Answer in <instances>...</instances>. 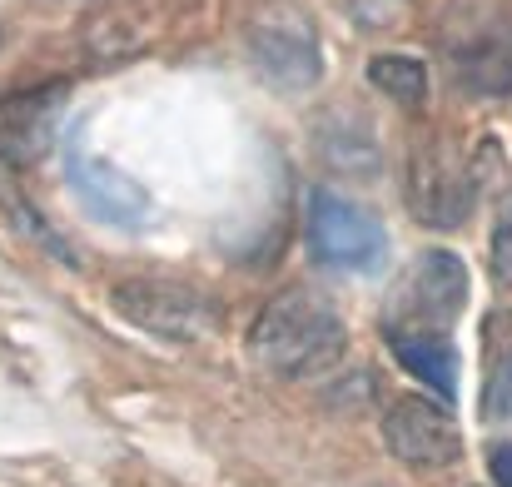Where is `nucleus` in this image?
Returning <instances> with one entry per match:
<instances>
[{"instance_id": "nucleus-1", "label": "nucleus", "mask_w": 512, "mask_h": 487, "mask_svg": "<svg viewBox=\"0 0 512 487\" xmlns=\"http://www.w3.org/2000/svg\"><path fill=\"white\" fill-rule=\"evenodd\" d=\"M249 358L269 373L284 378H309L329 363H339L348 348V328L343 314L314 289H289L274 304H264V314L249 324L244 338Z\"/></svg>"}, {"instance_id": "nucleus-2", "label": "nucleus", "mask_w": 512, "mask_h": 487, "mask_svg": "<svg viewBox=\"0 0 512 487\" xmlns=\"http://www.w3.org/2000/svg\"><path fill=\"white\" fill-rule=\"evenodd\" d=\"M309 249L339 274H373L388 259V229L334 189L309 194Z\"/></svg>"}, {"instance_id": "nucleus-3", "label": "nucleus", "mask_w": 512, "mask_h": 487, "mask_svg": "<svg viewBox=\"0 0 512 487\" xmlns=\"http://www.w3.org/2000/svg\"><path fill=\"white\" fill-rule=\"evenodd\" d=\"M468 309V264L448 249H428L413 259L403 289L383 328H418V333H453V319Z\"/></svg>"}, {"instance_id": "nucleus-4", "label": "nucleus", "mask_w": 512, "mask_h": 487, "mask_svg": "<svg viewBox=\"0 0 512 487\" xmlns=\"http://www.w3.org/2000/svg\"><path fill=\"white\" fill-rule=\"evenodd\" d=\"M478 160L458 155L453 145H423L408 164V209L418 224L458 229L478 199Z\"/></svg>"}, {"instance_id": "nucleus-5", "label": "nucleus", "mask_w": 512, "mask_h": 487, "mask_svg": "<svg viewBox=\"0 0 512 487\" xmlns=\"http://www.w3.org/2000/svg\"><path fill=\"white\" fill-rule=\"evenodd\" d=\"M110 304L125 324L160 333L170 343H194L214 328V304L199 289L174 279H120L110 289Z\"/></svg>"}, {"instance_id": "nucleus-6", "label": "nucleus", "mask_w": 512, "mask_h": 487, "mask_svg": "<svg viewBox=\"0 0 512 487\" xmlns=\"http://www.w3.org/2000/svg\"><path fill=\"white\" fill-rule=\"evenodd\" d=\"M378 428H383V448L418 473H438V468H453L463 458V433L448 418V408L433 398H413V393L393 398L383 408Z\"/></svg>"}, {"instance_id": "nucleus-7", "label": "nucleus", "mask_w": 512, "mask_h": 487, "mask_svg": "<svg viewBox=\"0 0 512 487\" xmlns=\"http://www.w3.org/2000/svg\"><path fill=\"white\" fill-rule=\"evenodd\" d=\"M249 55L284 90H309L319 80V70H324L314 30L299 15H289V10H274V15L249 25Z\"/></svg>"}, {"instance_id": "nucleus-8", "label": "nucleus", "mask_w": 512, "mask_h": 487, "mask_svg": "<svg viewBox=\"0 0 512 487\" xmlns=\"http://www.w3.org/2000/svg\"><path fill=\"white\" fill-rule=\"evenodd\" d=\"M65 179H70V189H75V199L95 214V219H105V224H120V229H140L145 219H150V194L125 174V169H115L110 160H95V155H85V150H75L70 145V155H65Z\"/></svg>"}, {"instance_id": "nucleus-9", "label": "nucleus", "mask_w": 512, "mask_h": 487, "mask_svg": "<svg viewBox=\"0 0 512 487\" xmlns=\"http://www.w3.org/2000/svg\"><path fill=\"white\" fill-rule=\"evenodd\" d=\"M65 110V85H40V90H15L0 95V160L5 164H35L60 130Z\"/></svg>"}, {"instance_id": "nucleus-10", "label": "nucleus", "mask_w": 512, "mask_h": 487, "mask_svg": "<svg viewBox=\"0 0 512 487\" xmlns=\"http://www.w3.org/2000/svg\"><path fill=\"white\" fill-rule=\"evenodd\" d=\"M393 358L403 373H413L423 388H433L438 398L458 393V348L453 333H418V328H383Z\"/></svg>"}, {"instance_id": "nucleus-11", "label": "nucleus", "mask_w": 512, "mask_h": 487, "mask_svg": "<svg viewBox=\"0 0 512 487\" xmlns=\"http://www.w3.org/2000/svg\"><path fill=\"white\" fill-rule=\"evenodd\" d=\"M458 85L478 90V95H508L512 90V35H478L468 40L458 55Z\"/></svg>"}, {"instance_id": "nucleus-12", "label": "nucleus", "mask_w": 512, "mask_h": 487, "mask_svg": "<svg viewBox=\"0 0 512 487\" xmlns=\"http://www.w3.org/2000/svg\"><path fill=\"white\" fill-rule=\"evenodd\" d=\"M368 85L378 95H388L403 110H418L428 100V70L413 55H373L368 60Z\"/></svg>"}, {"instance_id": "nucleus-13", "label": "nucleus", "mask_w": 512, "mask_h": 487, "mask_svg": "<svg viewBox=\"0 0 512 487\" xmlns=\"http://www.w3.org/2000/svg\"><path fill=\"white\" fill-rule=\"evenodd\" d=\"M488 264H493V279L512 289V199L503 204L498 224H493V239H488Z\"/></svg>"}, {"instance_id": "nucleus-14", "label": "nucleus", "mask_w": 512, "mask_h": 487, "mask_svg": "<svg viewBox=\"0 0 512 487\" xmlns=\"http://www.w3.org/2000/svg\"><path fill=\"white\" fill-rule=\"evenodd\" d=\"M483 413L488 418H512V353L488 373V388H483Z\"/></svg>"}, {"instance_id": "nucleus-15", "label": "nucleus", "mask_w": 512, "mask_h": 487, "mask_svg": "<svg viewBox=\"0 0 512 487\" xmlns=\"http://www.w3.org/2000/svg\"><path fill=\"white\" fill-rule=\"evenodd\" d=\"M488 473H493V487H512V443L488 448Z\"/></svg>"}]
</instances>
